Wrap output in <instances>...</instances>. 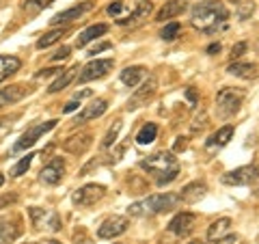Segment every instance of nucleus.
<instances>
[{
    "label": "nucleus",
    "instance_id": "f257e3e1",
    "mask_svg": "<svg viewBox=\"0 0 259 244\" xmlns=\"http://www.w3.org/2000/svg\"><path fill=\"white\" fill-rule=\"evenodd\" d=\"M227 20H229V11L221 0H203L194 7L190 15L192 26L199 32H207V35L216 32Z\"/></svg>",
    "mask_w": 259,
    "mask_h": 244
},
{
    "label": "nucleus",
    "instance_id": "f03ea898",
    "mask_svg": "<svg viewBox=\"0 0 259 244\" xmlns=\"http://www.w3.org/2000/svg\"><path fill=\"white\" fill-rule=\"evenodd\" d=\"M141 169H145L149 175L156 177L158 186H166L171 184L177 175H180V165H177V158L171 151H158L153 156L145 158L141 162Z\"/></svg>",
    "mask_w": 259,
    "mask_h": 244
},
{
    "label": "nucleus",
    "instance_id": "7ed1b4c3",
    "mask_svg": "<svg viewBox=\"0 0 259 244\" xmlns=\"http://www.w3.org/2000/svg\"><path fill=\"white\" fill-rule=\"evenodd\" d=\"M180 194H173V192H160V194H151L149 199L139 201V203H132L127 208V214L130 216H147V214H166L175 210L180 206Z\"/></svg>",
    "mask_w": 259,
    "mask_h": 244
},
{
    "label": "nucleus",
    "instance_id": "20e7f679",
    "mask_svg": "<svg viewBox=\"0 0 259 244\" xmlns=\"http://www.w3.org/2000/svg\"><path fill=\"white\" fill-rule=\"evenodd\" d=\"M242 100H244V91L240 89H231V87H225L218 91L216 95V110H218V117L221 119H229L233 117L242 106Z\"/></svg>",
    "mask_w": 259,
    "mask_h": 244
},
{
    "label": "nucleus",
    "instance_id": "39448f33",
    "mask_svg": "<svg viewBox=\"0 0 259 244\" xmlns=\"http://www.w3.org/2000/svg\"><path fill=\"white\" fill-rule=\"evenodd\" d=\"M28 216L35 229H41V231H61L63 229V223H61V216L54 212V210H46V208H30L28 210Z\"/></svg>",
    "mask_w": 259,
    "mask_h": 244
},
{
    "label": "nucleus",
    "instance_id": "423d86ee",
    "mask_svg": "<svg viewBox=\"0 0 259 244\" xmlns=\"http://www.w3.org/2000/svg\"><path fill=\"white\" fill-rule=\"evenodd\" d=\"M54 128H56V121H54V119H52V121H46V124H37V126L28 128L26 132L20 136V141L13 145V153H18V151H24V149L32 147V145H35L39 138H41L44 134H48L50 130H54Z\"/></svg>",
    "mask_w": 259,
    "mask_h": 244
},
{
    "label": "nucleus",
    "instance_id": "0eeeda50",
    "mask_svg": "<svg viewBox=\"0 0 259 244\" xmlns=\"http://www.w3.org/2000/svg\"><path fill=\"white\" fill-rule=\"evenodd\" d=\"M259 180V169L248 165V167H240L233 169L229 173L223 175V184L225 186H250Z\"/></svg>",
    "mask_w": 259,
    "mask_h": 244
},
{
    "label": "nucleus",
    "instance_id": "6e6552de",
    "mask_svg": "<svg viewBox=\"0 0 259 244\" xmlns=\"http://www.w3.org/2000/svg\"><path fill=\"white\" fill-rule=\"evenodd\" d=\"M112 67H115V61L112 59H95L91 63H87L82 71H80L78 76V83H91V80H100L108 74V71H112Z\"/></svg>",
    "mask_w": 259,
    "mask_h": 244
},
{
    "label": "nucleus",
    "instance_id": "1a4fd4ad",
    "mask_svg": "<svg viewBox=\"0 0 259 244\" xmlns=\"http://www.w3.org/2000/svg\"><path fill=\"white\" fill-rule=\"evenodd\" d=\"M104 194H106V188H104L102 184H87V186H82V188H78L74 192L71 201L80 208H89V206H95Z\"/></svg>",
    "mask_w": 259,
    "mask_h": 244
},
{
    "label": "nucleus",
    "instance_id": "9d476101",
    "mask_svg": "<svg viewBox=\"0 0 259 244\" xmlns=\"http://www.w3.org/2000/svg\"><path fill=\"white\" fill-rule=\"evenodd\" d=\"M127 227H130V221L125 216H110V218H106V221L100 225L97 235H100L102 240H112V238H117V235L125 233Z\"/></svg>",
    "mask_w": 259,
    "mask_h": 244
},
{
    "label": "nucleus",
    "instance_id": "9b49d317",
    "mask_svg": "<svg viewBox=\"0 0 259 244\" xmlns=\"http://www.w3.org/2000/svg\"><path fill=\"white\" fill-rule=\"evenodd\" d=\"M156 89H158V80H156V76H149V78H147V83H143V87L127 100V106H125V108H127V110H136V108L145 106V104H147L151 97H153Z\"/></svg>",
    "mask_w": 259,
    "mask_h": 244
},
{
    "label": "nucleus",
    "instance_id": "f8f14e48",
    "mask_svg": "<svg viewBox=\"0 0 259 244\" xmlns=\"http://www.w3.org/2000/svg\"><path fill=\"white\" fill-rule=\"evenodd\" d=\"M95 7V3H91V0H84V3H80V5H74L71 9L67 11H61V13H56L54 18L50 20L52 26H61V24H69V22H74V20H80L84 13H89Z\"/></svg>",
    "mask_w": 259,
    "mask_h": 244
},
{
    "label": "nucleus",
    "instance_id": "ddd939ff",
    "mask_svg": "<svg viewBox=\"0 0 259 244\" xmlns=\"http://www.w3.org/2000/svg\"><path fill=\"white\" fill-rule=\"evenodd\" d=\"M65 177V162L61 158H52L48 165L41 169V173H39V180H41V184L46 186H56L61 184Z\"/></svg>",
    "mask_w": 259,
    "mask_h": 244
},
{
    "label": "nucleus",
    "instance_id": "4468645a",
    "mask_svg": "<svg viewBox=\"0 0 259 244\" xmlns=\"http://www.w3.org/2000/svg\"><path fill=\"white\" fill-rule=\"evenodd\" d=\"M194 225H197V216L190 214V212H180L177 216H173V221L168 223V231H171L173 235H180V238H184V235H190Z\"/></svg>",
    "mask_w": 259,
    "mask_h": 244
},
{
    "label": "nucleus",
    "instance_id": "2eb2a0df",
    "mask_svg": "<svg viewBox=\"0 0 259 244\" xmlns=\"http://www.w3.org/2000/svg\"><path fill=\"white\" fill-rule=\"evenodd\" d=\"M20 221L9 216H0V244H13L20 235Z\"/></svg>",
    "mask_w": 259,
    "mask_h": 244
},
{
    "label": "nucleus",
    "instance_id": "dca6fc26",
    "mask_svg": "<svg viewBox=\"0 0 259 244\" xmlns=\"http://www.w3.org/2000/svg\"><path fill=\"white\" fill-rule=\"evenodd\" d=\"M89 147H91V134L89 132H82L78 136H69L67 141L63 143V149L71 153V156H82Z\"/></svg>",
    "mask_w": 259,
    "mask_h": 244
},
{
    "label": "nucleus",
    "instance_id": "f3484780",
    "mask_svg": "<svg viewBox=\"0 0 259 244\" xmlns=\"http://www.w3.org/2000/svg\"><path fill=\"white\" fill-rule=\"evenodd\" d=\"M233 132H236V128H233V126H223L221 130H216V132L207 138L205 149H207V151H218V149H223L225 145L233 138Z\"/></svg>",
    "mask_w": 259,
    "mask_h": 244
},
{
    "label": "nucleus",
    "instance_id": "a211bd4d",
    "mask_svg": "<svg viewBox=\"0 0 259 244\" xmlns=\"http://www.w3.org/2000/svg\"><path fill=\"white\" fill-rule=\"evenodd\" d=\"M205 192H207V186L203 182H190V184H186L182 188L180 201H184V203H199L201 199L205 197Z\"/></svg>",
    "mask_w": 259,
    "mask_h": 244
},
{
    "label": "nucleus",
    "instance_id": "6ab92c4d",
    "mask_svg": "<svg viewBox=\"0 0 259 244\" xmlns=\"http://www.w3.org/2000/svg\"><path fill=\"white\" fill-rule=\"evenodd\" d=\"M188 7V0H168L164 3V7L156 13V22H164V20H173L177 15H182Z\"/></svg>",
    "mask_w": 259,
    "mask_h": 244
},
{
    "label": "nucleus",
    "instance_id": "aec40b11",
    "mask_svg": "<svg viewBox=\"0 0 259 244\" xmlns=\"http://www.w3.org/2000/svg\"><path fill=\"white\" fill-rule=\"evenodd\" d=\"M106 108H108V102L102 100V97H97L95 102H91L89 106L82 108V112H80L78 119H76V124H87V121H91V119L102 117L104 112H106Z\"/></svg>",
    "mask_w": 259,
    "mask_h": 244
},
{
    "label": "nucleus",
    "instance_id": "412c9836",
    "mask_svg": "<svg viewBox=\"0 0 259 244\" xmlns=\"http://www.w3.org/2000/svg\"><path fill=\"white\" fill-rule=\"evenodd\" d=\"M151 11H153V5L149 3V0H139V3H136V9L130 11V15H125L123 20H119V24L121 26H125V24H136V22L147 18Z\"/></svg>",
    "mask_w": 259,
    "mask_h": 244
},
{
    "label": "nucleus",
    "instance_id": "4be33fe9",
    "mask_svg": "<svg viewBox=\"0 0 259 244\" xmlns=\"http://www.w3.org/2000/svg\"><path fill=\"white\" fill-rule=\"evenodd\" d=\"M28 93V89H24L22 85H13V87H7V89H0V108L5 106H11V104L20 102L24 95Z\"/></svg>",
    "mask_w": 259,
    "mask_h": 244
},
{
    "label": "nucleus",
    "instance_id": "5701e85b",
    "mask_svg": "<svg viewBox=\"0 0 259 244\" xmlns=\"http://www.w3.org/2000/svg\"><path fill=\"white\" fill-rule=\"evenodd\" d=\"M227 71H229L231 76L242 78V80H253V78H257V65H253V63H240V61H233L229 67H227Z\"/></svg>",
    "mask_w": 259,
    "mask_h": 244
},
{
    "label": "nucleus",
    "instance_id": "b1692460",
    "mask_svg": "<svg viewBox=\"0 0 259 244\" xmlns=\"http://www.w3.org/2000/svg\"><path fill=\"white\" fill-rule=\"evenodd\" d=\"M106 32H108V26H106V24H93V26H89L87 30L80 32V37H78L76 46H78V48H84L87 44L95 42V39H100L102 35H106Z\"/></svg>",
    "mask_w": 259,
    "mask_h": 244
},
{
    "label": "nucleus",
    "instance_id": "393cba45",
    "mask_svg": "<svg viewBox=\"0 0 259 244\" xmlns=\"http://www.w3.org/2000/svg\"><path fill=\"white\" fill-rule=\"evenodd\" d=\"M20 67H22V61L18 59V56L0 54V83H5L9 76H13Z\"/></svg>",
    "mask_w": 259,
    "mask_h": 244
},
{
    "label": "nucleus",
    "instance_id": "a878e982",
    "mask_svg": "<svg viewBox=\"0 0 259 244\" xmlns=\"http://www.w3.org/2000/svg\"><path fill=\"white\" fill-rule=\"evenodd\" d=\"M229 229H231V218H218V221H214L212 225L207 227V240H212V242H216V240H221V238H225L227 233H229Z\"/></svg>",
    "mask_w": 259,
    "mask_h": 244
},
{
    "label": "nucleus",
    "instance_id": "bb28decb",
    "mask_svg": "<svg viewBox=\"0 0 259 244\" xmlns=\"http://www.w3.org/2000/svg\"><path fill=\"white\" fill-rule=\"evenodd\" d=\"M145 71H147V69H145L143 65H132V67H125L123 71H121V83H123L125 87H136L145 78Z\"/></svg>",
    "mask_w": 259,
    "mask_h": 244
},
{
    "label": "nucleus",
    "instance_id": "cd10ccee",
    "mask_svg": "<svg viewBox=\"0 0 259 244\" xmlns=\"http://www.w3.org/2000/svg\"><path fill=\"white\" fill-rule=\"evenodd\" d=\"M78 71H80V69H78V65H74V67H69V69L61 71V76L56 78L54 83L50 85V89H48V93H59L61 89H65V87H67V85L71 83V80H74V76L78 74Z\"/></svg>",
    "mask_w": 259,
    "mask_h": 244
},
{
    "label": "nucleus",
    "instance_id": "c85d7f7f",
    "mask_svg": "<svg viewBox=\"0 0 259 244\" xmlns=\"http://www.w3.org/2000/svg\"><path fill=\"white\" fill-rule=\"evenodd\" d=\"M69 32H71V28H54V30L46 32V35L39 39V42H37V48H41V50H44V48H50L52 44H59L65 35H69Z\"/></svg>",
    "mask_w": 259,
    "mask_h": 244
},
{
    "label": "nucleus",
    "instance_id": "c756f323",
    "mask_svg": "<svg viewBox=\"0 0 259 244\" xmlns=\"http://www.w3.org/2000/svg\"><path fill=\"white\" fill-rule=\"evenodd\" d=\"M156 136H158V126L156 124H145L139 130V134H136V143L139 145H151L153 141H156Z\"/></svg>",
    "mask_w": 259,
    "mask_h": 244
},
{
    "label": "nucleus",
    "instance_id": "7c9ffc66",
    "mask_svg": "<svg viewBox=\"0 0 259 244\" xmlns=\"http://www.w3.org/2000/svg\"><path fill=\"white\" fill-rule=\"evenodd\" d=\"M119 130H121V121L117 119L115 124H112V128L106 132V136H104V141H102V147H104V149H108V147H112V145H115L117 136H119Z\"/></svg>",
    "mask_w": 259,
    "mask_h": 244
},
{
    "label": "nucleus",
    "instance_id": "2f4dec72",
    "mask_svg": "<svg viewBox=\"0 0 259 244\" xmlns=\"http://www.w3.org/2000/svg\"><path fill=\"white\" fill-rule=\"evenodd\" d=\"M32 158H35V156H32V153H26V156H24V158L18 162V165H15V167L11 169V177H20V175L26 173V171L30 169V162H32Z\"/></svg>",
    "mask_w": 259,
    "mask_h": 244
},
{
    "label": "nucleus",
    "instance_id": "473e14b6",
    "mask_svg": "<svg viewBox=\"0 0 259 244\" xmlns=\"http://www.w3.org/2000/svg\"><path fill=\"white\" fill-rule=\"evenodd\" d=\"M180 30H182L180 24H177V22H171V24H166V26L162 28L160 37L164 39V42H173V39H177V35H180Z\"/></svg>",
    "mask_w": 259,
    "mask_h": 244
},
{
    "label": "nucleus",
    "instance_id": "72a5a7b5",
    "mask_svg": "<svg viewBox=\"0 0 259 244\" xmlns=\"http://www.w3.org/2000/svg\"><path fill=\"white\" fill-rule=\"evenodd\" d=\"M253 13H255V3L253 0H244V3H240V7H238V18L240 20H248Z\"/></svg>",
    "mask_w": 259,
    "mask_h": 244
},
{
    "label": "nucleus",
    "instance_id": "f704fd0d",
    "mask_svg": "<svg viewBox=\"0 0 259 244\" xmlns=\"http://www.w3.org/2000/svg\"><path fill=\"white\" fill-rule=\"evenodd\" d=\"M108 15H112V18H117L119 20H123V13H125V3H121V0H115V3H110L108 5Z\"/></svg>",
    "mask_w": 259,
    "mask_h": 244
},
{
    "label": "nucleus",
    "instance_id": "c9c22d12",
    "mask_svg": "<svg viewBox=\"0 0 259 244\" xmlns=\"http://www.w3.org/2000/svg\"><path fill=\"white\" fill-rule=\"evenodd\" d=\"M244 52H246V44H244V42H240V44H236V46L231 48V54H229V56H231L233 61H238Z\"/></svg>",
    "mask_w": 259,
    "mask_h": 244
},
{
    "label": "nucleus",
    "instance_id": "e433bc0d",
    "mask_svg": "<svg viewBox=\"0 0 259 244\" xmlns=\"http://www.w3.org/2000/svg\"><path fill=\"white\" fill-rule=\"evenodd\" d=\"M54 0H28L26 7L28 9H46V7H50Z\"/></svg>",
    "mask_w": 259,
    "mask_h": 244
},
{
    "label": "nucleus",
    "instance_id": "4c0bfd02",
    "mask_svg": "<svg viewBox=\"0 0 259 244\" xmlns=\"http://www.w3.org/2000/svg\"><path fill=\"white\" fill-rule=\"evenodd\" d=\"M69 52H71L69 48H67V46H63L61 50H56V52L52 54V61H65V59H67V56H69Z\"/></svg>",
    "mask_w": 259,
    "mask_h": 244
},
{
    "label": "nucleus",
    "instance_id": "58836bf2",
    "mask_svg": "<svg viewBox=\"0 0 259 244\" xmlns=\"http://www.w3.org/2000/svg\"><path fill=\"white\" fill-rule=\"evenodd\" d=\"M59 71H63V69H59V67H48V69H39L37 74H35V78H48V76H54V74H59Z\"/></svg>",
    "mask_w": 259,
    "mask_h": 244
},
{
    "label": "nucleus",
    "instance_id": "ea45409f",
    "mask_svg": "<svg viewBox=\"0 0 259 244\" xmlns=\"http://www.w3.org/2000/svg\"><path fill=\"white\" fill-rule=\"evenodd\" d=\"M216 244H238V235L236 233H227L225 238H221V240H216Z\"/></svg>",
    "mask_w": 259,
    "mask_h": 244
},
{
    "label": "nucleus",
    "instance_id": "a19ab883",
    "mask_svg": "<svg viewBox=\"0 0 259 244\" xmlns=\"http://www.w3.org/2000/svg\"><path fill=\"white\" fill-rule=\"evenodd\" d=\"M80 106V100H76V97H74V100H69L67 104H65V108H63V112H74L76 108Z\"/></svg>",
    "mask_w": 259,
    "mask_h": 244
},
{
    "label": "nucleus",
    "instance_id": "79ce46f5",
    "mask_svg": "<svg viewBox=\"0 0 259 244\" xmlns=\"http://www.w3.org/2000/svg\"><path fill=\"white\" fill-rule=\"evenodd\" d=\"M102 50H110V44L108 42H104V44H100V46H95V48H91V50H89V54H97V52H102Z\"/></svg>",
    "mask_w": 259,
    "mask_h": 244
},
{
    "label": "nucleus",
    "instance_id": "37998d69",
    "mask_svg": "<svg viewBox=\"0 0 259 244\" xmlns=\"http://www.w3.org/2000/svg\"><path fill=\"white\" fill-rule=\"evenodd\" d=\"M15 201H18V197H15V194H7V197L0 199V210H3L5 206H9V203H15Z\"/></svg>",
    "mask_w": 259,
    "mask_h": 244
},
{
    "label": "nucleus",
    "instance_id": "c03bdc74",
    "mask_svg": "<svg viewBox=\"0 0 259 244\" xmlns=\"http://www.w3.org/2000/svg\"><path fill=\"white\" fill-rule=\"evenodd\" d=\"M186 147V138H177V143H175V151H180V149H184Z\"/></svg>",
    "mask_w": 259,
    "mask_h": 244
},
{
    "label": "nucleus",
    "instance_id": "a18cd8bd",
    "mask_svg": "<svg viewBox=\"0 0 259 244\" xmlns=\"http://www.w3.org/2000/svg\"><path fill=\"white\" fill-rule=\"evenodd\" d=\"M216 52H221V44H212L207 48V54H216Z\"/></svg>",
    "mask_w": 259,
    "mask_h": 244
},
{
    "label": "nucleus",
    "instance_id": "49530a36",
    "mask_svg": "<svg viewBox=\"0 0 259 244\" xmlns=\"http://www.w3.org/2000/svg\"><path fill=\"white\" fill-rule=\"evenodd\" d=\"M37 244H61V242H56V240H44V242H37Z\"/></svg>",
    "mask_w": 259,
    "mask_h": 244
},
{
    "label": "nucleus",
    "instance_id": "de8ad7c7",
    "mask_svg": "<svg viewBox=\"0 0 259 244\" xmlns=\"http://www.w3.org/2000/svg\"><path fill=\"white\" fill-rule=\"evenodd\" d=\"M188 244H205V242H203V240H190Z\"/></svg>",
    "mask_w": 259,
    "mask_h": 244
},
{
    "label": "nucleus",
    "instance_id": "09e8293b",
    "mask_svg": "<svg viewBox=\"0 0 259 244\" xmlns=\"http://www.w3.org/2000/svg\"><path fill=\"white\" fill-rule=\"evenodd\" d=\"M3 184H5V175H3V173H0V186H3Z\"/></svg>",
    "mask_w": 259,
    "mask_h": 244
},
{
    "label": "nucleus",
    "instance_id": "8fccbe9b",
    "mask_svg": "<svg viewBox=\"0 0 259 244\" xmlns=\"http://www.w3.org/2000/svg\"><path fill=\"white\" fill-rule=\"evenodd\" d=\"M233 3H238V0H233Z\"/></svg>",
    "mask_w": 259,
    "mask_h": 244
},
{
    "label": "nucleus",
    "instance_id": "3c124183",
    "mask_svg": "<svg viewBox=\"0 0 259 244\" xmlns=\"http://www.w3.org/2000/svg\"><path fill=\"white\" fill-rule=\"evenodd\" d=\"M35 244H37V242H35Z\"/></svg>",
    "mask_w": 259,
    "mask_h": 244
}]
</instances>
